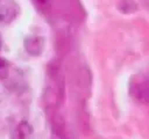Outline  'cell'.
Returning a JSON list of instances; mask_svg holds the SVG:
<instances>
[{
	"mask_svg": "<svg viewBox=\"0 0 149 139\" xmlns=\"http://www.w3.org/2000/svg\"><path fill=\"white\" fill-rule=\"evenodd\" d=\"M20 8L15 1H0V23L9 24L19 15Z\"/></svg>",
	"mask_w": 149,
	"mask_h": 139,
	"instance_id": "1",
	"label": "cell"
},
{
	"mask_svg": "<svg viewBox=\"0 0 149 139\" xmlns=\"http://www.w3.org/2000/svg\"><path fill=\"white\" fill-rule=\"evenodd\" d=\"M43 45H44L43 38L38 36H29L24 39V49L31 56L41 54L43 50Z\"/></svg>",
	"mask_w": 149,
	"mask_h": 139,
	"instance_id": "2",
	"label": "cell"
},
{
	"mask_svg": "<svg viewBox=\"0 0 149 139\" xmlns=\"http://www.w3.org/2000/svg\"><path fill=\"white\" fill-rule=\"evenodd\" d=\"M34 138V132L30 126V124L26 120L20 122L16 124L12 132V139H33Z\"/></svg>",
	"mask_w": 149,
	"mask_h": 139,
	"instance_id": "3",
	"label": "cell"
},
{
	"mask_svg": "<svg viewBox=\"0 0 149 139\" xmlns=\"http://www.w3.org/2000/svg\"><path fill=\"white\" fill-rule=\"evenodd\" d=\"M8 70H9V63L6 58L0 57V79L5 80L8 76Z\"/></svg>",
	"mask_w": 149,
	"mask_h": 139,
	"instance_id": "4",
	"label": "cell"
},
{
	"mask_svg": "<svg viewBox=\"0 0 149 139\" xmlns=\"http://www.w3.org/2000/svg\"><path fill=\"white\" fill-rule=\"evenodd\" d=\"M36 3L42 10H47L50 7V0H36Z\"/></svg>",
	"mask_w": 149,
	"mask_h": 139,
	"instance_id": "5",
	"label": "cell"
},
{
	"mask_svg": "<svg viewBox=\"0 0 149 139\" xmlns=\"http://www.w3.org/2000/svg\"><path fill=\"white\" fill-rule=\"evenodd\" d=\"M0 1H5V0H0Z\"/></svg>",
	"mask_w": 149,
	"mask_h": 139,
	"instance_id": "6",
	"label": "cell"
}]
</instances>
